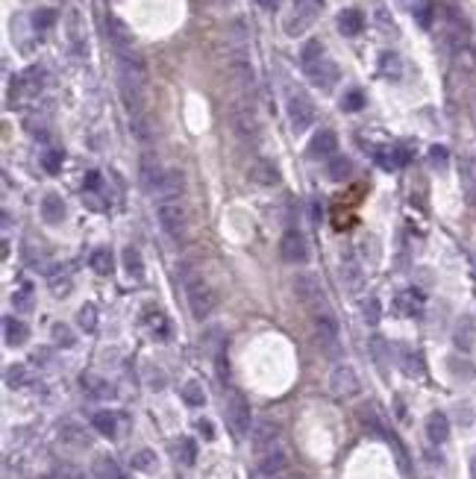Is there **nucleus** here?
I'll return each instance as SVG.
<instances>
[{
	"mask_svg": "<svg viewBox=\"0 0 476 479\" xmlns=\"http://www.w3.org/2000/svg\"><path fill=\"white\" fill-rule=\"evenodd\" d=\"M186 297H188V309L197 321H206L218 306L215 288L209 286V279L203 274H186Z\"/></svg>",
	"mask_w": 476,
	"mask_h": 479,
	"instance_id": "obj_1",
	"label": "nucleus"
},
{
	"mask_svg": "<svg viewBox=\"0 0 476 479\" xmlns=\"http://www.w3.org/2000/svg\"><path fill=\"white\" fill-rule=\"evenodd\" d=\"M156 218H159V226L165 229V236L171 238L186 236V206L179 203V197H162L156 206Z\"/></svg>",
	"mask_w": 476,
	"mask_h": 479,
	"instance_id": "obj_2",
	"label": "nucleus"
},
{
	"mask_svg": "<svg viewBox=\"0 0 476 479\" xmlns=\"http://www.w3.org/2000/svg\"><path fill=\"white\" fill-rule=\"evenodd\" d=\"M318 9H321V0H294L291 9H288V15H285V21H283V27H285L288 36L297 39L300 32H306V30L311 27V21H315Z\"/></svg>",
	"mask_w": 476,
	"mask_h": 479,
	"instance_id": "obj_3",
	"label": "nucleus"
},
{
	"mask_svg": "<svg viewBox=\"0 0 476 479\" xmlns=\"http://www.w3.org/2000/svg\"><path fill=\"white\" fill-rule=\"evenodd\" d=\"M165 177H168V171L162 168L153 153L141 156V162H139V179H141V189L147 194H162V189H165Z\"/></svg>",
	"mask_w": 476,
	"mask_h": 479,
	"instance_id": "obj_4",
	"label": "nucleus"
},
{
	"mask_svg": "<svg viewBox=\"0 0 476 479\" xmlns=\"http://www.w3.org/2000/svg\"><path fill=\"white\" fill-rule=\"evenodd\" d=\"M291 288H294V297H297L303 306H309V309L323 306V286H321V279L315 274H306V271L297 274Z\"/></svg>",
	"mask_w": 476,
	"mask_h": 479,
	"instance_id": "obj_5",
	"label": "nucleus"
},
{
	"mask_svg": "<svg viewBox=\"0 0 476 479\" xmlns=\"http://www.w3.org/2000/svg\"><path fill=\"white\" fill-rule=\"evenodd\" d=\"M330 391L335 394L338 400H350V397H356V394L362 391V383H359V376H356V371L350 365H338L330 373Z\"/></svg>",
	"mask_w": 476,
	"mask_h": 479,
	"instance_id": "obj_6",
	"label": "nucleus"
},
{
	"mask_svg": "<svg viewBox=\"0 0 476 479\" xmlns=\"http://www.w3.org/2000/svg\"><path fill=\"white\" fill-rule=\"evenodd\" d=\"M315 338H318V347L326 356L338 353V321L330 315V312H318L315 315Z\"/></svg>",
	"mask_w": 476,
	"mask_h": 479,
	"instance_id": "obj_7",
	"label": "nucleus"
},
{
	"mask_svg": "<svg viewBox=\"0 0 476 479\" xmlns=\"http://www.w3.org/2000/svg\"><path fill=\"white\" fill-rule=\"evenodd\" d=\"M226 421H229V426H233V433H236L238 438H244V435L250 433V423H253L250 403L244 400L238 391H236L233 397H229V403H226Z\"/></svg>",
	"mask_w": 476,
	"mask_h": 479,
	"instance_id": "obj_8",
	"label": "nucleus"
},
{
	"mask_svg": "<svg viewBox=\"0 0 476 479\" xmlns=\"http://www.w3.org/2000/svg\"><path fill=\"white\" fill-rule=\"evenodd\" d=\"M229 124H233L236 136L244 139V141H253V139L259 136L256 112H253V106H247V103H236L233 109H229Z\"/></svg>",
	"mask_w": 476,
	"mask_h": 479,
	"instance_id": "obj_9",
	"label": "nucleus"
},
{
	"mask_svg": "<svg viewBox=\"0 0 476 479\" xmlns=\"http://www.w3.org/2000/svg\"><path fill=\"white\" fill-rule=\"evenodd\" d=\"M288 121H291L294 133H306V129L315 124V106H311L309 97H303V94L288 97Z\"/></svg>",
	"mask_w": 476,
	"mask_h": 479,
	"instance_id": "obj_10",
	"label": "nucleus"
},
{
	"mask_svg": "<svg viewBox=\"0 0 476 479\" xmlns=\"http://www.w3.org/2000/svg\"><path fill=\"white\" fill-rule=\"evenodd\" d=\"M226 65H229V74H233V79L238 82V86H253V82H256L253 62H250V56H247L244 47H236V51L229 53Z\"/></svg>",
	"mask_w": 476,
	"mask_h": 479,
	"instance_id": "obj_11",
	"label": "nucleus"
},
{
	"mask_svg": "<svg viewBox=\"0 0 476 479\" xmlns=\"http://www.w3.org/2000/svg\"><path fill=\"white\" fill-rule=\"evenodd\" d=\"M280 253H283L285 262H291V265H303V262L309 259L306 238L297 233V229H288V233L283 236V241H280Z\"/></svg>",
	"mask_w": 476,
	"mask_h": 479,
	"instance_id": "obj_12",
	"label": "nucleus"
},
{
	"mask_svg": "<svg viewBox=\"0 0 476 479\" xmlns=\"http://www.w3.org/2000/svg\"><path fill=\"white\" fill-rule=\"evenodd\" d=\"M250 438H253L256 453L262 456V453H268V450L276 447V441H280V426H276L274 421H259V423L253 426Z\"/></svg>",
	"mask_w": 476,
	"mask_h": 479,
	"instance_id": "obj_13",
	"label": "nucleus"
},
{
	"mask_svg": "<svg viewBox=\"0 0 476 479\" xmlns=\"http://www.w3.org/2000/svg\"><path fill=\"white\" fill-rule=\"evenodd\" d=\"M341 283H344V288L353 291V294H359V291H362V286H365L362 265L356 262L353 253H344V256H341Z\"/></svg>",
	"mask_w": 476,
	"mask_h": 479,
	"instance_id": "obj_14",
	"label": "nucleus"
},
{
	"mask_svg": "<svg viewBox=\"0 0 476 479\" xmlns=\"http://www.w3.org/2000/svg\"><path fill=\"white\" fill-rule=\"evenodd\" d=\"M335 151H338V139H335L333 129H321V133H315L311 141H309V156L311 159H333Z\"/></svg>",
	"mask_w": 476,
	"mask_h": 479,
	"instance_id": "obj_15",
	"label": "nucleus"
},
{
	"mask_svg": "<svg viewBox=\"0 0 476 479\" xmlns=\"http://www.w3.org/2000/svg\"><path fill=\"white\" fill-rule=\"evenodd\" d=\"M306 74H309V79L315 82L318 89H323V91H330L335 82H338V68H335V62H330V59H321L315 68H309Z\"/></svg>",
	"mask_w": 476,
	"mask_h": 479,
	"instance_id": "obj_16",
	"label": "nucleus"
},
{
	"mask_svg": "<svg viewBox=\"0 0 476 479\" xmlns=\"http://www.w3.org/2000/svg\"><path fill=\"white\" fill-rule=\"evenodd\" d=\"M106 30H109V39L115 44V51H133V32H129V27L121 18L109 15V18H106Z\"/></svg>",
	"mask_w": 476,
	"mask_h": 479,
	"instance_id": "obj_17",
	"label": "nucleus"
},
{
	"mask_svg": "<svg viewBox=\"0 0 476 479\" xmlns=\"http://www.w3.org/2000/svg\"><path fill=\"white\" fill-rule=\"evenodd\" d=\"M250 179L256 186H276L280 183V171H276V165L268 162V159H256L250 165Z\"/></svg>",
	"mask_w": 476,
	"mask_h": 479,
	"instance_id": "obj_18",
	"label": "nucleus"
},
{
	"mask_svg": "<svg viewBox=\"0 0 476 479\" xmlns=\"http://www.w3.org/2000/svg\"><path fill=\"white\" fill-rule=\"evenodd\" d=\"M426 438L432 444H444L450 438V421L444 411H432V415L426 418Z\"/></svg>",
	"mask_w": 476,
	"mask_h": 479,
	"instance_id": "obj_19",
	"label": "nucleus"
},
{
	"mask_svg": "<svg viewBox=\"0 0 476 479\" xmlns=\"http://www.w3.org/2000/svg\"><path fill=\"white\" fill-rule=\"evenodd\" d=\"M285 453L280 450V447H274V450H268V453H262L259 456V473L262 476H276V473H283L285 471Z\"/></svg>",
	"mask_w": 476,
	"mask_h": 479,
	"instance_id": "obj_20",
	"label": "nucleus"
},
{
	"mask_svg": "<svg viewBox=\"0 0 476 479\" xmlns=\"http://www.w3.org/2000/svg\"><path fill=\"white\" fill-rule=\"evenodd\" d=\"M27 338H30V329H27L24 321H18V318L4 321V341L9 347H21V344H27Z\"/></svg>",
	"mask_w": 476,
	"mask_h": 479,
	"instance_id": "obj_21",
	"label": "nucleus"
},
{
	"mask_svg": "<svg viewBox=\"0 0 476 479\" xmlns=\"http://www.w3.org/2000/svg\"><path fill=\"white\" fill-rule=\"evenodd\" d=\"M41 218L47 224H62L65 221V200L59 194H47L41 200Z\"/></svg>",
	"mask_w": 476,
	"mask_h": 479,
	"instance_id": "obj_22",
	"label": "nucleus"
},
{
	"mask_svg": "<svg viewBox=\"0 0 476 479\" xmlns=\"http://www.w3.org/2000/svg\"><path fill=\"white\" fill-rule=\"evenodd\" d=\"M338 30L344 32V36H359V32L365 30V18L359 9H344L338 15Z\"/></svg>",
	"mask_w": 476,
	"mask_h": 479,
	"instance_id": "obj_23",
	"label": "nucleus"
},
{
	"mask_svg": "<svg viewBox=\"0 0 476 479\" xmlns=\"http://www.w3.org/2000/svg\"><path fill=\"white\" fill-rule=\"evenodd\" d=\"M83 388L91 394V397H97V400H109V397H115V388L106 383V379H101V376H83Z\"/></svg>",
	"mask_w": 476,
	"mask_h": 479,
	"instance_id": "obj_24",
	"label": "nucleus"
},
{
	"mask_svg": "<svg viewBox=\"0 0 476 479\" xmlns=\"http://www.w3.org/2000/svg\"><path fill=\"white\" fill-rule=\"evenodd\" d=\"M91 423H94L97 433L106 435V438L118 435V415H115V411H97V415L91 418Z\"/></svg>",
	"mask_w": 476,
	"mask_h": 479,
	"instance_id": "obj_25",
	"label": "nucleus"
},
{
	"mask_svg": "<svg viewBox=\"0 0 476 479\" xmlns=\"http://www.w3.org/2000/svg\"><path fill=\"white\" fill-rule=\"evenodd\" d=\"M353 171V162L347 156H333L330 165H326V177L333 179V183H341V179H347Z\"/></svg>",
	"mask_w": 476,
	"mask_h": 479,
	"instance_id": "obj_26",
	"label": "nucleus"
},
{
	"mask_svg": "<svg viewBox=\"0 0 476 479\" xmlns=\"http://www.w3.org/2000/svg\"><path fill=\"white\" fill-rule=\"evenodd\" d=\"M321 59H323V44H321L318 39L306 41V44H303V51H300V62H303V71L315 68V65H318Z\"/></svg>",
	"mask_w": 476,
	"mask_h": 479,
	"instance_id": "obj_27",
	"label": "nucleus"
},
{
	"mask_svg": "<svg viewBox=\"0 0 476 479\" xmlns=\"http://www.w3.org/2000/svg\"><path fill=\"white\" fill-rule=\"evenodd\" d=\"M129 129H133V136H136L141 144H147V141L153 139V133H150V121L144 118V112L129 115Z\"/></svg>",
	"mask_w": 476,
	"mask_h": 479,
	"instance_id": "obj_28",
	"label": "nucleus"
},
{
	"mask_svg": "<svg viewBox=\"0 0 476 479\" xmlns=\"http://www.w3.org/2000/svg\"><path fill=\"white\" fill-rule=\"evenodd\" d=\"M59 435H62V441H68V444H74V447H89V435L79 429L77 423H62V429H59Z\"/></svg>",
	"mask_w": 476,
	"mask_h": 479,
	"instance_id": "obj_29",
	"label": "nucleus"
},
{
	"mask_svg": "<svg viewBox=\"0 0 476 479\" xmlns=\"http://www.w3.org/2000/svg\"><path fill=\"white\" fill-rule=\"evenodd\" d=\"M89 265H91L94 274L109 276V274H112V253H109V250H94L91 259H89Z\"/></svg>",
	"mask_w": 476,
	"mask_h": 479,
	"instance_id": "obj_30",
	"label": "nucleus"
},
{
	"mask_svg": "<svg viewBox=\"0 0 476 479\" xmlns=\"http://www.w3.org/2000/svg\"><path fill=\"white\" fill-rule=\"evenodd\" d=\"M94 479H124V476H121L118 465H115L112 459H97V465H94Z\"/></svg>",
	"mask_w": 476,
	"mask_h": 479,
	"instance_id": "obj_31",
	"label": "nucleus"
},
{
	"mask_svg": "<svg viewBox=\"0 0 476 479\" xmlns=\"http://www.w3.org/2000/svg\"><path fill=\"white\" fill-rule=\"evenodd\" d=\"M77 321H79V329L94 333V329H97V309H94V303H86L83 309H79V312H77Z\"/></svg>",
	"mask_w": 476,
	"mask_h": 479,
	"instance_id": "obj_32",
	"label": "nucleus"
},
{
	"mask_svg": "<svg viewBox=\"0 0 476 479\" xmlns=\"http://www.w3.org/2000/svg\"><path fill=\"white\" fill-rule=\"evenodd\" d=\"M183 400H186L188 406H203V403H206L203 385L194 383V379H191V383H186V385H183Z\"/></svg>",
	"mask_w": 476,
	"mask_h": 479,
	"instance_id": "obj_33",
	"label": "nucleus"
},
{
	"mask_svg": "<svg viewBox=\"0 0 476 479\" xmlns=\"http://www.w3.org/2000/svg\"><path fill=\"white\" fill-rule=\"evenodd\" d=\"M27 383H30V373H27L24 365H9L6 368V385L9 388H24Z\"/></svg>",
	"mask_w": 476,
	"mask_h": 479,
	"instance_id": "obj_34",
	"label": "nucleus"
},
{
	"mask_svg": "<svg viewBox=\"0 0 476 479\" xmlns=\"http://www.w3.org/2000/svg\"><path fill=\"white\" fill-rule=\"evenodd\" d=\"M124 268L133 274V276H141V274H144V262H141V253L136 250V247H127V250H124Z\"/></svg>",
	"mask_w": 476,
	"mask_h": 479,
	"instance_id": "obj_35",
	"label": "nucleus"
},
{
	"mask_svg": "<svg viewBox=\"0 0 476 479\" xmlns=\"http://www.w3.org/2000/svg\"><path fill=\"white\" fill-rule=\"evenodd\" d=\"M133 468H136V471H144V473L156 471V453H153V450H139V453L133 456Z\"/></svg>",
	"mask_w": 476,
	"mask_h": 479,
	"instance_id": "obj_36",
	"label": "nucleus"
},
{
	"mask_svg": "<svg viewBox=\"0 0 476 479\" xmlns=\"http://www.w3.org/2000/svg\"><path fill=\"white\" fill-rule=\"evenodd\" d=\"M456 344L462 347V350H470V347H473V324L468 318L458 324V329H456Z\"/></svg>",
	"mask_w": 476,
	"mask_h": 479,
	"instance_id": "obj_37",
	"label": "nucleus"
},
{
	"mask_svg": "<svg viewBox=\"0 0 476 479\" xmlns=\"http://www.w3.org/2000/svg\"><path fill=\"white\" fill-rule=\"evenodd\" d=\"M362 106H365V94L359 91V89H353V91H347V94H344L341 109H347V112H359Z\"/></svg>",
	"mask_w": 476,
	"mask_h": 479,
	"instance_id": "obj_38",
	"label": "nucleus"
},
{
	"mask_svg": "<svg viewBox=\"0 0 476 479\" xmlns=\"http://www.w3.org/2000/svg\"><path fill=\"white\" fill-rule=\"evenodd\" d=\"M179 461L183 465H194V459H197V447H194V441L191 438H179Z\"/></svg>",
	"mask_w": 476,
	"mask_h": 479,
	"instance_id": "obj_39",
	"label": "nucleus"
},
{
	"mask_svg": "<svg viewBox=\"0 0 476 479\" xmlns=\"http://www.w3.org/2000/svg\"><path fill=\"white\" fill-rule=\"evenodd\" d=\"M403 371L409 373V376H420V359L412 353V350H403Z\"/></svg>",
	"mask_w": 476,
	"mask_h": 479,
	"instance_id": "obj_40",
	"label": "nucleus"
},
{
	"mask_svg": "<svg viewBox=\"0 0 476 479\" xmlns=\"http://www.w3.org/2000/svg\"><path fill=\"white\" fill-rule=\"evenodd\" d=\"M53 341L59 344V347H74V333L65 324H56L53 326Z\"/></svg>",
	"mask_w": 476,
	"mask_h": 479,
	"instance_id": "obj_41",
	"label": "nucleus"
},
{
	"mask_svg": "<svg viewBox=\"0 0 476 479\" xmlns=\"http://www.w3.org/2000/svg\"><path fill=\"white\" fill-rule=\"evenodd\" d=\"M41 165H44L47 174H56V171L62 168V153H59V151H47V153L41 156Z\"/></svg>",
	"mask_w": 476,
	"mask_h": 479,
	"instance_id": "obj_42",
	"label": "nucleus"
},
{
	"mask_svg": "<svg viewBox=\"0 0 476 479\" xmlns=\"http://www.w3.org/2000/svg\"><path fill=\"white\" fill-rule=\"evenodd\" d=\"M53 21H56V15L51 9H39L36 15H32V24H36V30H47Z\"/></svg>",
	"mask_w": 476,
	"mask_h": 479,
	"instance_id": "obj_43",
	"label": "nucleus"
},
{
	"mask_svg": "<svg viewBox=\"0 0 476 479\" xmlns=\"http://www.w3.org/2000/svg\"><path fill=\"white\" fill-rule=\"evenodd\" d=\"M430 162H432V168H447V147H432L430 151Z\"/></svg>",
	"mask_w": 476,
	"mask_h": 479,
	"instance_id": "obj_44",
	"label": "nucleus"
},
{
	"mask_svg": "<svg viewBox=\"0 0 476 479\" xmlns=\"http://www.w3.org/2000/svg\"><path fill=\"white\" fill-rule=\"evenodd\" d=\"M365 321L368 324H380V300H376V297H371V300L365 303Z\"/></svg>",
	"mask_w": 476,
	"mask_h": 479,
	"instance_id": "obj_45",
	"label": "nucleus"
},
{
	"mask_svg": "<svg viewBox=\"0 0 476 479\" xmlns=\"http://www.w3.org/2000/svg\"><path fill=\"white\" fill-rule=\"evenodd\" d=\"M51 288H53V294H65V291L71 288V279H68V276L59 279V271H56V274H51Z\"/></svg>",
	"mask_w": 476,
	"mask_h": 479,
	"instance_id": "obj_46",
	"label": "nucleus"
},
{
	"mask_svg": "<svg viewBox=\"0 0 476 479\" xmlns=\"http://www.w3.org/2000/svg\"><path fill=\"white\" fill-rule=\"evenodd\" d=\"M30 294H32V291H30V286H24V288H21L18 294H15V297H12V300H15V306H18L21 312H27V309L32 306V300H30Z\"/></svg>",
	"mask_w": 476,
	"mask_h": 479,
	"instance_id": "obj_47",
	"label": "nucleus"
},
{
	"mask_svg": "<svg viewBox=\"0 0 476 479\" xmlns=\"http://www.w3.org/2000/svg\"><path fill=\"white\" fill-rule=\"evenodd\" d=\"M215 365H218V376L226 379V376H229V362H226V356H224V347H218V350H215Z\"/></svg>",
	"mask_w": 476,
	"mask_h": 479,
	"instance_id": "obj_48",
	"label": "nucleus"
},
{
	"mask_svg": "<svg viewBox=\"0 0 476 479\" xmlns=\"http://www.w3.org/2000/svg\"><path fill=\"white\" fill-rule=\"evenodd\" d=\"M382 71H394V74H400V59L394 56V53H382Z\"/></svg>",
	"mask_w": 476,
	"mask_h": 479,
	"instance_id": "obj_49",
	"label": "nucleus"
},
{
	"mask_svg": "<svg viewBox=\"0 0 476 479\" xmlns=\"http://www.w3.org/2000/svg\"><path fill=\"white\" fill-rule=\"evenodd\" d=\"M197 429H200V435H203V438H209V441L215 438V429H212V423H209V421H197Z\"/></svg>",
	"mask_w": 476,
	"mask_h": 479,
	"instance_id": "obj_50",
	"label": "nucleus"
},
{
	"mask_svg": "<svg viewBox=\"0 0 476 479\" xmlns=\"http://www.w3.org/2000/svg\"><path fill=\"white\" fill-rule=\"evenodd\" d=\"M101 186V174L97 171H89V177H86V189H97Z\"/></svg>",
	"mask_w": 476,
	"mask_h": 479,
	"instance_id": "obj_51",
	"label": "nucleus"
},
{
	"mask_svg": "<svg viewBox=\"0 0 476 479\" xmlns=\"http://www.w3.org/2000/svg\"><path fill=\"white\" fill-rule=\"evenodd\" d=\"M256 4H259L262 9H276V6H280V0H256Z\"/></svg>",
	"mask_w": 476,
	"mask_h": 479,
	"instance_id": "obj_52",
	"label": "nucleus"
},
{
	"mask_svg": "<svg viewBox=\"0 0 476 479\" xmlns=\"http://www.w3.org/2000/svg\"><path fill=\"white\" fill-rule=\"evenodd\" d=\"M473 479H476V461H473Z\"/></svg>",
	"mask_w": 476,
	"mask_h": 479,
	"instance_id": "obj_53",
	"label": "nucleus"
},
{
	"mask_svg": "<svg viewBox=\"0 0 476 479\" xmlns=\"http://www.w3.org/2000/svg\"><path fill=\"white\" fill-rule=\"evenodd\" d=\"M221 4H229V0H221Z\"/></svg>",
	"mask_w": 476,
	"mask_h": 479,
	"instance_id": "obj_54",
	"label": "nucleus"
}]
</instances>
